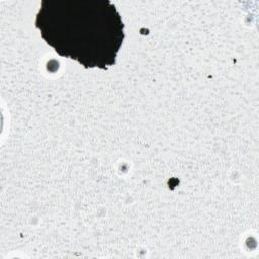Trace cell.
<instances>
[{"label":"cell","mask_w":259,"mask_h":259,"mask_svg":"<svg viewBox=\"0 0 259 259\" xmlns=\"http://www.w3.org/2000/svg\"><path fill=\"white\" fill-rule=\"evenodd\" d=\"M35 27L58 55L85 68L114 65L124 39L121 15L109 0H42Z\"/></svg>","instance_id":"cell-1"}]
</instances>
